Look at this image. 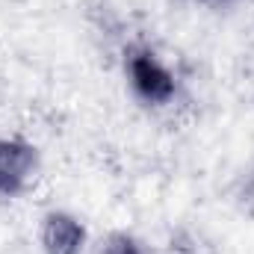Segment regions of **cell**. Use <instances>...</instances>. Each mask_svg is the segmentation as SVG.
Listing matches in <instances>:
<instances>
[{"label":"cell","mask_w":254,"mask_h":254,"mask_svg":"<svg viewBox=\"0 0 254 254\" xmlns=\"http://www.w3.org/2000/svg\"><path fill=\"white\" fill-rule=\"evenodd\" d=\"M133 83L142 92V98L148 101H169L175 92V80L172 74L157 65L151 57H136L133 60Z\"/></svg>","instance_id":"cell-1"},{"label":"cell","mask_w":254,"mask_h":254,"mask_svg":"<svg viewBox=\"0 0 254 254\" xmlns=\"http://www.w3.org/2000/svg\"><path fill=\"white\" fill-rule=\"evenodd\" d=\"M33 166V151L21 142H0V192H18Z\"/></svg>","instance_id":"cell-2"},{"label":"cell","mask_w":254,"mask_h":254,"mask_svg":"<svg viewBox=\"0 0 254 254\" xmlns=\"http://www.w3.org/2000/svg\"><path fill=\"white\" fill-rule=\"evenodd\" d=\"M83 246V228L71 216H51L45 225L48 254H77Z\"/></svg>","instance_id":"cell-3"},{"label":"cell","mask_w":254,"mask_h":254,"mask_svg":"<svg viewBox=\"0 0 254 254\" xmlns=\"http://www.w3.org/2000/svg\"><path fill=\"white\" fill-rule=\"evenodd\" d=\"M104 254H139V249H136L127 237H116V240L107 246V252Z\"/></svg>","instance_id":"cell-4"}]
</instances>
